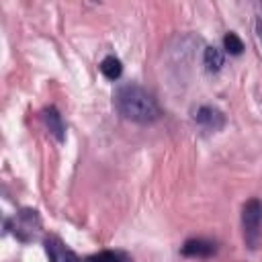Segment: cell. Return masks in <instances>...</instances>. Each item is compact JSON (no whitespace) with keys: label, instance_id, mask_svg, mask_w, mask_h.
I'll return each instance as SVG.
<instances>
[{"label":"cell","instance_id":"5b68a950","mask_svg":"<svg viewBox=\"0 0 262 262\" xmlns=\"http://www.w3.org/2000/svg\"><path fill=\"white\" fill-rule=\"evenodd\" d=\"M182 254L192 256V258H207V256L215 254V244L207 242V239H188L182 246Z\"/></svg>","mask_w":262,"mask_h":262},{"label":"cell","instance_id":"30bf717a","mask_svg":"<svg viewBox=\"0 0 262 262\" xmlns=\"http://www.w3.org/2000/svg\"><path fill=\"white\" fill-rule=\"evenodd\" d=\"M223 45H225V49H227L231 55H239V53L244 51V43H242V39H239L235 33H227V35L223 37Z\"/></svg>","mask_w":262,"mask_h":262},{"label":"cell","instance_id":"ba28073f","mask_svg":"<svg viewBox=\"0 0 262 262\" xmlns=\"http://www.w3.org/2000/svg\"><path fill=\"white\" fill-rule=\"evenodd\" d=\"M221 66H223V53H221V49H217V47H207V49H205V68H207L209 72H219Z\"/></svg>","mask_w":262,"mask_h":262},{"label":"cell","instance_id":"8fae6325","mask_svg":"<svg viewBox=\"0 0 262 262\" xmlns=\"http://www.w3.org/2000/svg\"><path fill=\"white\" fill-rule=\"evenodd\" d=\"M256 33H258V39L262 43V18H258V23H256Z\"/></svg>","mask_w":262,"mask_h":262},{"label":"cell","instance_id":"8992f818","mask_svg":"<svg viewBox=\"0 0 262 262\" xmlns=\"http://www.w3.org/2000/svg\"><path fill=\"white\" fill-rule=\"evenodd\" d=\"M43 121H45V125H47V129L51 131V135H55V139H59V141H63V137H66V127H63V121H61V115L57 113V108H53V106H47V108H43Z\"/></svg>","mask_w":262,"mask_h":262},{"label":"cell","instance_id":"52a82bcc","mask_svg":"<svg viewBox=\"0 0 262 262\" xmlns=\"http://www.w3.org/2000/svg\"><path fill=\"white\" fill-rule=\"evenodd\" d=\"M100 72H102L108 80H117V78L121 76V72H123V66H121V61H119L115 55H106V57L100 61Z\"/></svg>","mask_w":262,"mask_h":262},{"label":"cell","instance_id":"277c9868","mask_svg":"<svg viewBox=\"0 0 262 262\" xmlns=\"http://www.w3.org/2000/svg\"><path fill=\"white\" fill-rule=\"evenodd\" d=\"M194 121H196L199 125L211 129V131H217V129L223 127L225 117H223L221 111H217V108H213V106H201V108H196V113H194Z\"/></svg>","mask_w":262,"mask_h":262},{"label":"cell","instance_id":"9c48e42d","mask_svg":"<svg viewBox=\"0 0 262 262\" xmlns=\"http://www.w3.org/2000/svg\"><path fill=\"white\" fill-rule=\"evenodd\" d=\"M88 262H129V258L123 252H111V250H106V252H98V254L90 256Z\"/></svg>","mask_w":262,"mask_h":262},{"label":"cell","instance_id":"6da1fadb","mask_svg":"<svg viewBox=\"0 0 262 262\" xmlns=\"http://www.w3.org/2000/svg\"><path fill=\"white\" fill-rule=\"evenodd\" d=\"M117 111L133 123H151L160 117L156 98L137 84H125L115 92Z\"/></svg>","mask_w":262,"mask_h":262},{"label":"cell","instance_id":"3957f363","mask_svg":"<svg viewBox=\"0 0 262 262\" xmlns=\"http://www.w3.org/2000/svg\"><path fill=\"white\" fill-rule=\"evenodd\" d=\"M45 250H47V256H49V260L51 262H82L78 256H76V252H72L59 237H55V235H49L47 239H45Z\"/></svg>","mask_w":262,"mask_h":262},{"label":"cell","instance_id":"7a4b0ae2","mask_svg":"<svg viewBox=\"0 0 262 262\" xmlns=\"http://www.w3.org/2000/svg\"><path fill=\"white\" fill-rule=\"evenodd\" d=\"M260 225H262V203L258 199H250L244 203V209H242L244 237H246V244L250 248H256V244H258Z\"/></svg>","mask_w":262,"mask_h":262}]
</instances>
